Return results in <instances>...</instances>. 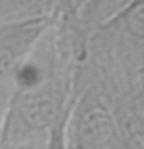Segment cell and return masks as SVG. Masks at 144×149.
<instances>
[{"instance_id": "1", "label": "cell", "mask_w": 144, "mask_h": 149, "mask_svg": "<svg viewBox=\"0 0 144 149\" xmlns=\"http://www.w3.org/2000/svg\"><path fill=\"white\" fill-rule=\"evenodd\" d=\"M64 148H123L115 110L102 84L79 68L64 127Z\"/></svg>"}, {"instance_id": "2", "label": "cell", "mask_w": 144, "mask_h": 149, "mask_svg": "<svg viewBox=\"0 0 144 149\" xmlns=\"http://www.w3.org/2000/svg\"><path fill=\"white\" fill-rule=\"evenodd\" d=\"M56 19L0 25V88H12L17 72Z\"/></svg>"}, {"instance_id": "3", "label": "cell", "mask_w": 144, "mask_h": 149, "mask_svg": "<svg viewBox=\"0 0 144 149\" xmlns=\"http://www.w3.org/2000/svg\"><path fill=\"white\" fill-rule=\"evenodd\" d=\"M136 0H81L78 8L70 17H60L70 33L73 47L79 59L84 56L87 37L104 25L110 19L118 16Z\"/></svg>"}, {"instance_id": "4", "label": "cell", "mask_w": 144, "mask_h": 149, "mask_svg": "<svg viewBox=\"0 0 144 149\" xmlns=\"http://www.w3.org/2000/svg\"><path fill=\"white\" fill-rule=\"evenodd\" d=\"M67 0H0V25L60 17Z\"/></svg>"}, {"instance_id": "5", "label": "cell", "mask_w": 144, "mask_h": 149, "mask_svg": "<svg viewBox=\"0 0 144 149\" xmlns=\"http://www.w3.org/2000/svg\"><path fill=\"white\" fill-rule=\"evenodd\" d=\"M11 96H12V88H3V87L0 88V141H2L5 123H6Z\"/></svg>"}]
</instances>
